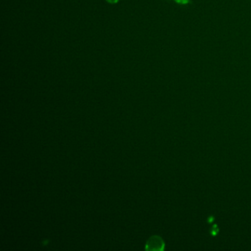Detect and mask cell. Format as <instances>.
<instances>
[{"mask_svg": "<svg viewBox=\"0 0 251 251\" xmlns=\"http://www.w3.org/2000/svg\"><path fill=\"white\" fill-rule=\"evenodd\" d=\"M105 1L110 4H116L120 0H105Z\"/></svg>", "mask_w": 251, "mask_h": 251, "instance_id": "3", "label": "cell"}, {"mask_svg": "<svg viewBox=\"0 0 251 251\" xmlns=\"http://www.w3.org/2000/svg\"><path fill=\"white\" fill-rule=\"evenodd\" d=\"M164 243L161 238L153 236L148 239L146 244V250H161L164 249Z\"/></svg>", "mask_w": 251, "mask_h": 251, "instance_id": "1", "label": "cell"}, {"mask_svg": "<svg viewBox=\"0 0 251 251\" xmlns=\"http://www.w3.org/2000/svg\"><path fill=\"white\" fill-rule=\"evenodd\" d=\"M174 1L180 5H187L190 2V0H174Z\"/></svg>", "mask_w": 251, "mask_h": 251, "instance_id": "2", "label": "cell"}]
</instances>
